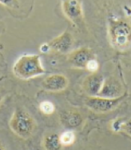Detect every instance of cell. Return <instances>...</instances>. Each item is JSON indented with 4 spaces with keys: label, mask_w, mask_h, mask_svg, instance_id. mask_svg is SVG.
<instances>
[{
    "label": "cell",
    "mask_w": 131,
    "mask_h": 150,
    "mask_svg": "<svg viewBox=\"0 0 131 150\" xmlns=\"http://www.w3.org/2000/svg\"><path fill=\"white\" fill-rule=\"evenodd\" d=\"M15 76L21 80H28L46 73L38 55H24L17 59L13 66Z\"/></svg>",
    "instance_id": "1"
},
{
    "label": "cell",
    "mask_w": 131,
    "mask_h": 150,
    "mask_svg": "<svg viewBox=\"0 0 131 150\" xmlns=\"http://www.w3.org/2000/svg\"><path fill=\"white\" fill-rule=\"evenodd\" d=\"M9 127L12 132L22 139H28L35 134L37 123L31 114L22 108H17L9 120Z\"/></svg>",
    "instance_id": "2"
},
{
    "label": "cell",
    "mask_w": 131,
    "mask_h": 150,
    "mask_svg": "<svg viewBox=\"0 0 131 150\" xmlns=\"http://www.w3.org/2000/svg\"><path fill=\"white\" fill-rule=\"evenodd\" d=\"M108 33L112 45L118 50L125 49L131 43V25L124 20H111Z\"/></svg>",
    "instance_id": "3"
},
{
    "label": "cell",
    "mask_w": 131,
    "mask_h": 150,
    "mask_svg": "<svg viewBox=\"0 0 131 150\" xmlns=\"http://www.w3.org/2000/svg\"><path fill=\"white\" fill-rule=\"evenodd\" d=\"M127 97V92L115 99H108L100 96H88L85 99V104L90 110L96 113H108L117 109Z\"/></svg>",
    "instance_id": "4"
},
{
    "label": "cell",
    "mask_w": 131,
    "mask_h": 150,
    "mask_svg": "<svg viewBox=\"0 0 131 150\" xmlns=\"http://www.w3.org/2000/svg\"><path fill=\"white\" fill-rule=\"evenodd\" d=\"M62 10L66 17L77 26L81 25L84 21V13L78 0H65L62 3Z\"/></svg>",
    "instance_id": "5"
},
{
    "label": "cell",
    "mask_w": 131,
    "mask_h": 150,
    "mask_svg": "<svg viewBox=\"0 0 131 150\" xmlns=\"http://www.w3.org/2000/svg\"><path fill=\"white\" fill-rule=\"evenodd\" d=\"M125 93L120 81L114 77H109L104 80L101 89L97 96L115 99L123 96Z\"/></svg>",
    "instance_id": "6"
},
{
    "label": "cell",
    "mask_w": 131,
    "mask_h": 150,
    "mask_svg": "<svg viewBox=\"0 0 131 150\" xmlns=\"http://www.w3.org/2000/svg\"><path fill=\"white\" fill-rule=\"evenodd\" d=\"M95 59L93 51L87 47H81L71 52L68 60L70 64L78 69H85L87 63Z\"/></svg>",
    "instance_id": "7"
},
{
    "label": "cell",
    "mask_w": 131,
    "mask_h": 150,
    "mask_svg": "<svg viewBox=\"0 0 131 150\" xmlns=\"http://www.w3.org/2000/svg\"><path fill=\"white\" fill-rule=\"evenodd\" d=\"M73 42L74 40L72 34L64 31L48 43L47 46L52 50L65 54L72 49Z\"/></svg>",
    "instance_id": "8"
},
{
    "label": "cell",
    "mask_w": 131,
    "mask_h": 150,
    "mask_svg": "<svg viewBox=\"0 0 131 150\" xmlns=\"http://www.w3.org/2000/svg\"><path fill=\"white\" fill-rule=\"evenodd\" d=\"M69 80L63 74H54L50 75L44 79L42 87L47 92H58L64 91L68 87Z\"/></svg>",
    "instance_id": "9"
},
{
    "label": "cell",
    "mask_w": 131,
    "mask_h": 150,
    "mask_svg": "<svg viewBox=\"0 0 131 150\" xmlns=\"http://www.w3.org/2000/svg\"><path fill=\"white\" fill-rule=\"evenodd\" d=\"M104 81L103 75L97 73H92L85 78L82 87L88 96H97Z\"/></svg>",
    "instance_id": "10"
},
{
    "label": "cell",
    "mask_w": 131,
    "mask_h": 150,
    "mask_svg": "<svg viewBox=\"0 0 131 150\" xmlns=\"http://www.w3.org/2000/svg\"><path fill=\"white\" fill-rule=\"evenodd\" d=\"M83 118L81 115L76 111L66 112L62 117V122L67 127L74 129L81 125Z\"/></svg>",
    "instance_id": "11"
},
{
    "label": "cell",
    "mask_w": 131,
    "mask_h": 150,
    "mask_svg": "<svg viewBox=\"0 0 131 150\" xmlns=\"http://www.w3.org/2000/svg\"><path fill=\"white\" fill-rule=\"evenodd\" d=\"M43 146L45 150H61L62 145L59 136L55 133H50L43 138Z\"/></svg>",
    "instance_id": "12"
},
{
    "label": "cell",
    "mask_w": 131,
    "mask_h": 150,
    "mask_svg": "<svg viewBox=\"0 0 131 150\" xmlns=\"http://www.w3.org/2000/svg\"><path fill=\"white\" fill-rule=\"evenodd\" d=\"M59 139L62 147H68L75 142L76 135L73 131L66 130L60 135Z\"/></svg>",
    "instance_id": "13"
},
{
    "label": "cell",
    "mask_w": 131,
    "mask_h": 150,
    "mask_svg": "<svg viewBox=\"0 0 131 150\" xmlns=\"http://www.w3.org/2000/svg\"><path fill=\"white\" fill-rule=\"evenodd\" d=\"M40 111L45 115H51L54 113L55 110L54 104L49 100H43L39 104Z\"/></svg>",
    "instance_id": "14"
},
{
    "label": "cell",
    "mask_w": 131,
    "mask_h": 150,
    "mask_svg": "<svg viewBox=\"0 0 131 150\" xmlns=\"http://www.w3.org/2000/svg\"><path fill=\"white\" fill-rule=\"evenodd\" d=\"M99 67V65L98 62H97L96 59H93L87 63V64L85 67V69L88 70L92 73H96L97 71L98 70Z\"/></svg>",
    "instance_id": "15"
},
{
    "label": "cell",
    "mask_w": 131,
    "mask_h": 150,
    "mask_svg": "<svg viewBox=\"0 0 131 150\" xmlns=\"http://www.w3.org/2000/svg\"><path fill=\"white\" fill-rule=\"evenodd\" d=\"M0 4L12 9L19 8V2L18 0H0Z\"/></svg>",
    "instance_id": "16"
},
{
    "label": "cell",
    "mask_w": 131,
    "mask_h": 150,
    "mask_svg": "<svg viewBox=\"0 0 131 150\" xmlns=\"http://www.w3.org/2000/svg\"><path fill=\"white\" fill-rule=\"evenodd\" d=\"M0 150H6L5 146L3 145L1 141H0Z\"/></svg>",
    "instance_id": "17"
},
{
    "label": "cell",
    "mask_w": 131,
    "mask_h": 150,
    "mask_svg": "<svg viewBox=\"0 0 131 150\" xmlns=\"http://www.w3.org/2000/svg\"><path fill=\"white\" fill-rule=\"evenodd\" d=\"M2 100H3V96L1 95V93H0V104L2 103Z\"/></svg>",
    "instance_id": "18"
}]
</instances>
